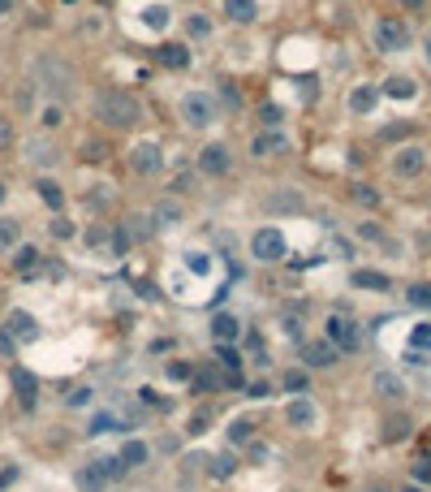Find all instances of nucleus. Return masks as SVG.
Wrapping results in <instances>:
<instances>
[{"mask_svg":"<svg viewBox=\"0 0 431 492\" xmlns=\"http://www.w3.org/2000/svg\"><path fill=\"white\" fill-rule=\"evenodd\" d=\"M160 61H164L168 69H186V65H190V48H182V43L173 48V43H168V48H160Z\"/></svg>","mask_w":431,"mask_h":492,"instance_id":"72a5a7b5","label":"nucleus"},{"mask_svg":"<svg viewBox=\"0 0 431 492\" xmlns=\"http://www.w3.org/2000/svg\"><path fill=\"white\" fill-rule=\"evenodd\" d=\"M108 246H112V259H125V255H130V233H125V225H117V229L108 233Z\"/></svg>","mask_w":431,"mask_h":492,"instance_id":"58836bf2","label":"nucleus"},{"mask_svg":"<svg viewBox=\"0 0 431 492\" xmlns=\"http://www.w3.org/2000/svg\"><path fill=\"white\" fill-rule=\"evenodd\" d=\"M17 246H22V229H17V220L0 216V255H5V251H17Z\"/></svg>","mask_w":431,"mask_h":492,"instance_id":"c756f323","label":"nucleus"},{"mask_svg":"<svg viewBox=\"0 0 431 492\" xmlns=\"http://www.w3.org/2000/svg\"><path fill=\"white\" fill-rule=\"evenodd\" d=\"M405 302L418 307V311H431V281H414L410 290H405Z\"/></svg>","mask_w":431,"mask_h":492,"instance_id":"2f4dec72","label":"nucleus"},{"mask_svg":"<svg viewBox=\"0 0 431 492\" xmlns=\"http://www.w3.org/2000/svg\"><path fill=\"white\" fill-rule=\"evenodd\" d=\"M177 117H182L186 129H207L216 117H220V104L212 91H186L177 99Z\"/></svg>","mask_w":431,"mask_h":492,"instance_id":"f03ea898","label":"nucleus"},{"mask_svg":"<svg viewBox=\"0 0 431 492\" xmlns=\"http://www.w3.org/2000/svg\"><path fill=\"white\" fill-rule=\"evenodd\" d=\"M164 376L190 384V380H194V363H186V358H168V363H164Z\"/></svg>","mask_w":431,"mask_h":492,"instance_id":"f704fd0d","label":"nucleus"},{"mask_svg":"<svg viewBox=\"0 0 431 492\" xmlns=\"http://www.w3.org/2000/svg\"><path fill=\"white\" fill-rule=\"evenodd\" d=\"M39 264H43L39 246H17V251H13V268H17L22 276H35V272H39Z\"/></svg>","mask_w":431,"mask_h":492,"instance_id":"393cba45","label":"nucleus"},{"mask_svg":"<svg viewBox=\"0 0 431 492\" xmlns=\"http://www.w3.org/2000/svg\"><path fill=\"white\" fill-rule=\"evenodd\" d=\"M371 393H375L379 402H401V398H405V380H401L397 372H375V376H371Z\"/></svg>","mask_w":431,"mask_h":492,"instance_id":"4468645a","label":"nucleus"},{"mask_svg":"<svg viewBox=\"0 0 431 492\" xmlns=\"http://www.w3.org/2000/svg\"><path fill=\"white\" fill-rule=\"evenodd\" d=\"M91 113L104 125H112V129H125V125H134L143 117V104L130 91H99L95 104H91Z\"/></svg>","mask_w":431,"mask_h":492,"instance_id":"f257e3e1","label":"nucleus"},{"mask_svg":"<svg viewBox=\"0 0 431 492\" xmlns=\"http://www.w3.org/2000/svg\"><path fill=\"white\" fill-rule=\"evenodd\" d=\"M207 428H212V406H198L190 414V423H186V436H203Z\"/></svg>","mask_w":431,"mask_h":492,"instance_id":"4c0bfd02","label":"nucleus"},{"mask_svg":"<svg viewBox=\"0 0 431 492\" xmlns=\"http://www.w3.org/2000/svg\"><path fill=\"white\" fill-rule=\"evenodd\" d=\"M0 324H5V332L13 337L17 346H31V342H39V320L31 316V311H22V307H13V311H9V316L0 320Z\"/></svg>","mask_w":431,"mask_h":492,"instance_id":"1a4fd4ad","label":"nucleus"},{"mask_svg":"<svg viewBox=\"0 0 431 492\" xmlns=\"http://www.w3.org/2000/svg\"><path fill=\"white\" fill-rule=\"evenodd\" d=\"M259 117H263V125H272V129H276V125L285 121V113L276 108V104H263V108H259Z\"/></svg>","mask_w":431,"mask_h":492,"instance_id":"a18cd8bd","label":"nucleus"},{"mask_svg":"<svg viewBox=\"0 0 431 492\" xmlns=\"http://www.w3.org/2000/svg\"><path fill=\"white\" fill-rule=\"evenodd\" d=\"M246 398H250V402L272 398V384H268V380H246Z\"/></svg>","mask_w":431,"mask_h":492,"instance_id":"a19ab883","label":"nucleus"},{"mask_svg":"<svg viewBox=\"0 0 431 492\" xmlns=\"http://www.w3.org/2000/svg\"><path fill=\"white\" fill-rule=\"evenodd\" d=\"M35 87H39V95H48V104H61L69 95V69L61 61H39Z\"/></svg>","mask_w":431,"mask_h":492,"instance_id":"39448f33","label":"nucleus"},{"mask_svg":"<svg viewBox=\"0 0 431 492\" xmlns=\"http://www.w3.org/2000/svg\"><path fill=\"white\" fill-rule=\"evenodd\" d=\"M0 13H9V0H0Z\"/></svg>","mask_w":431,"mask_h":492,"instance_id":"13d9d810","label":"nucleus"},{"mask_svg":"<svg viewBox=\"0 0 431 492\" xmlns=\"http://www.w3.org/2000/svg\"><path fill=\"white\" fill-rule=\"evenodd\" d=\"M27 160L48 169V164H57V147H52V143H39V139H31V143H27Z\"/></svg>","mask_w":431,"mask_h":492,"instance_id":"c85d7f7f","label":"nucleus"},{"mask_svg":"<svg viewBox=\"0 0 431 492\" xmlns=\"http://www.w3.org/2000/svg\"><path fill=\"white\" fill-rule=\"evenodd\" d=\"M405 436H410V423L405 419H388L384 423V440H405Z\"/></svg>","mask_w":431,"mask_h":492,"instance_id":"79ce46f5","label":"nucleus"},{"mask_svg":"<svg viewBox=\"0 0 431 492\" xmlns=\"http://www.w3.org/2000/svg\"><path fill=\"white\" fill-rule=\"evenodd\" d=\"M35 190H39V199L52 207V212H61V207H65V195H61V186H57L52 177H39V181H35Z\"/></svg>","mask_w":431,"mask_h":492,"instance_id":"cd10ccee","label":"nucleus"},{"mask_svg":"<svg viewBox=\"0 0 431 492\" xmlns=\"http://www.w3.org/2000/svg\"><path fill=\"white\" fill-rule=\"evenodd\" d=\"M151 220H156V229L182 225V203H177V199H160L156 207H151Z\"/></svg>","mask_w":431,"mask_h":492,"instance_id":"412c9836","label":"nucleus"},{"mask_svg":"<svg viewBox=\"0 0 431 492\" xmlns=\"http://www.w3.org/2000/svg\"><path fill=\"white\" fill-rule=\"evenodd\" d=\"M281 388H285V393H293V398H307L311 372H307V367H289V372H281Z\"/></svg>","mask_w":431,"mask_h":492,"instance_id":"5701e85b","label":"nucleus"},{"mask_svg":"<svg viewBox=\"0 0 431 492\" xmlns=\"http://www.w3.org/2000/svg\"><path fill=\"white\" fill-rule=\"evenodd\" d=\"M349 285H353V290L384 294V290H393V276H388V272H375V268H353V272H349Z\"/></svg>","mask_w":431,"mask_h":492,"instance_id":"dca6fc26","label":"nucleus"},{"mask_svg":"<svg viewBox=\"0 0 431 492\" xmlns=\"http://www.w3.org/2000/svg\"><path fill=\"white\" fill-rule=\"evenodd\" d=\"M427 52H431V31H427Z\"/></svg>","mask_w":431,"mask_h":492,"instance_id":"052dcab7","label":"nucleus"},{"mask_svg":"<svg viewBox=\"0 0 431 492\" xmlns=\"http://www.w3.org/2000/svg\"><path fill=\"white\" fill-rule=\"evenodd\" d=\"M224 17L229 22H238V26H246V22H255L259 17V0H224Z\"/></svg>","mask_w":431,"mask_h":492,"instance_id":"aec40b11","label":"nucleus"},{"mask_svg":"<svg viewBox=\"0 0 431 492\" xmlns=\"http://www.w3.org/2000/svg\"><path fill=\"white\" fill-rule=\"evenodd\" d=\"M0 354H5V358H13V354H17V342H13L5 328H0Z\"/></svg>","mask_w":431,"mask_h":492,"instance_id":"8fccbe9b","label":"nucleus"},{"mask_svg":"<svg viewBox=\"0 0 431 492\" xmlns=\"http://www.w3.org/2000/svg\"><path fill=\"white\" fill-rule=\"evenodd\" d=\"M198 173L203 177H224V173H229V147H224V143L198 147Z\"/></svg>","mask_w":431,"mask_h":492,"instance_id":"ddd939ff","label":"nucleus"},{"mask_svg":"<svg viewBox=\"0 0 431 492\" xmlns=\"http://www.w3.org/2000/svg\"><path fill=\"white\" fill-rule=\"evenodd\" d=\"M95 402V388L91 384H73L69 393H65V406H73V410H82V406H91Z\"/></svg>","mask_w":431,"mask_h":492,"instance_id":"e433bc0d","label":"nucleus"},{"mask_svg":"<svg viewBox=\"0 0 431 492\" xmlns=\"http://www.w3.org/2000/svg\"><path fill=\"white\" fill-rule=\"evenodd\" d=\"M405 492H427V488H418V484H410V488H405Z\"/></svg>","mask_w":431,"mask_h":492,"instance_id":"4d7b16f0","label":"nucleus"},{"mask_svg":"<svg viewBox=\"0 0 431 492\" xmlns=\"http://www.w3.org/2000/svg\"><path fill=\"white\" fill-rule=\"evenodd\" d=\"M117 458L125 462V471H138V466H147V462H151V445H147L143 436H130V440L121 445V454H117Z\"/></svg>","mask_w":431,"mask_h":492,"instance_id":"f3484780","label":"nucleus"},{"mask_svg":"<svg viewBox=\"0 0 431 492\" xmlns=\"http://www.w3.org/2000/svg\"><path fill=\"white\" fill-rule=\"evenodd\" d=\"M263 207H268V212H302L307 203H302L298 190H272V195L263 199Z\"/></svg>","mask_w":431,"mask_h":492,"instance_id":"4be33fe9","label":"nucleus"},{"mask_svg":"<svg viewBox=\"0 0 431 492\" xmlns=\"http://www.w3.org/2000/svg\"><path fill=\"white\" fill-rule=\"evenodd\" d=\"M427 169V147L423 143H405L393 151V173L397 177H418Z\"/></svg>","mask_w":431,"mask_h":492,"instance_id":"9d476101","label":"nucleus"},{"mask_svg":"<svg viewBox=\"0 0 431 492\" xmlns=\"http://www.w3.org/2000/svg\"><path fill=\"white\" fill-rule=\"evenodd\" d=\"M285 423H289L293 432H315V428H319V406H315L311 398H289Z\"/></svg>","mask_w":431,"mask_h":492,"instance_id":"9b49d317","label":"nucleus"},{"mask_svg":"<svg viewBox=\"0 0 431 492\" xmlns=\"http://www.w3.org/2000/svg\"><path fill=\"white\" fill-rule=\"evenodd\" d=\"M384 95H393V99H414V95H418V87H414V78L393 73V78H384Z\"/></svg>","mask_w":431,"mask_h":492,"instance_id":"bb28decb","label":"nucleus"},{"mask_svg":"<svg viewBox=\"0 0 431 492\" xmlns=\"http://www.w3.org/2000/svg\"><path fill=\"white\" fill-rule=\"evenodd\" d=\"M160 164H164V155H160V143H156V139H138V143L130 147V169H134L138 177L160 173Z\"/></svg>","mask_w":431,"mask_h":492,"instance_id":"0eeeda50","label":"nucleus"},{"mask_svg":"<svg viewBox=\"0 0 431 492\" xmlns=\"http://www.w3.org/2000/svg\"><path fill=\"white\" fill-rule=\"evenodd\" d=\"M43 125H61V104H48L43 108Z\"/></svg>","mask_w":431,"mask_h":492,"instance_id":"864d4df0","label":"nucleus"},{"mask_svg":"<svg viewBox=\"0 0 431 492\" xmlns=\"http://www.w3.org/2000/svg\"><path fill=\"white\" fill-rule=\"evenodd\" d=\"M233 471H238V454H233V449H229V454H220V458H212V462H207V475H212V479H229Z\"/></svg>","mask_w":431,"mask_h":492,"instance_id":"7c9ffc66","label":"nucleus"},{"mask_svg":"<svg viewBox=\"0 0 431 492\" xmlns=\"http://www.w3.org/2000/svg\"><path fill=\"white\" fill-rule=\"evenodd\" d=\"M207 332H212V346H238L246 328H242V320H238V316H229V311H216Z\"/></svg>","mask_w":431,"mask_h":492,"instance_id":"f8f14e48","label":"nucleus"},{"mask_svg":"<svg viewBox=\"0 0 431 492\" xmlns=\"http://www.w3.org/2000/svg\"><path fill=\"white\" fill-rule=\"evenodd\" d=\"M302 367L307 372H328V367H337L341 363V350L328 342V337H315V342H302Z\"/></svg>","mask_w":431,"mask_h":492,"instance_id":"423d86ee","label":"nucleus"},{"mask_svg":"<svg viewBox=\"0 0 431 492\" xmlns=\"http://www.w3.org/2000/svg\"><path fill=\"white\" fill-rule=\"evenodd\" d=\"M0 199H5V181H0Z\"/></svg>","mask_w":431,"mask_h":492,"instance_id":"680f3d73","label":"nucleus"},{"mask_svg":"<svg viewBox=\"0 0 431 492\" xmlns=\"http://www.w3.org/2000/svg\"><path fill=\"white\" fill-rule=\"evenodd\" d=\"M410 346L423 354V350H431V324H414V332H410Z\"/></svg>","mask_w":431,"mask_h":492,"instance_id":"ea45409f","label":"nucleus"},{"mask_svg":"<svg viewBox=\"0 0 431 492\" xmlns=\"http://www.w3.org/2000/svg\"><path fill=\"white\" fill-rule=\"evenodd\" d=\"M52 238H61V242H65V238H73V225L57 216V220H52Z\"/></svg>","mask_w":431,"mask_h":492,"instance_id":"09e8293b","label":"nucleus"},{"mask_svg":"<svg viewBox=\"0 0 431 492\" xmlns=\"http://www.w3.org/2000/svg\"><path fill=\"white\" fill-rule=\"evenodd\" d=\"M323 337L333 342L341 354H358L363 350V324L353 320V316H345V311H333V316L323 320Z\"/></svg>","mask_w":431,"mask_h":492,"instance_id":"7ed1b4c3","label":"nucleus"},{"mask_svg":"<svg viewBox=\"0 0 431 492\" xmlns=\"http://www.w3.org/2000/svg\"><path fill=\"white\" fill-rule=\"evenodd\" d=\"M250 255L259 259V264H281V259L289 255V242H285V233L276 229V225H263L250 233Z\"/></svg>","mask_w":431,"mask_h":492,"instance_id":"20e7f679","label":"nucleus"},{"mask_svg":"<svg viewBox=\"0 0 431 492\" xmlns=\"http://www.w3.org/2000/svg\"><path fill=\"white\" fill-rule=\"evenodd\" d=\"M375 48H379V52H401V48H410V26L397 22V17L375 22Z\"/></svg>","mask_w":431,"mask_h":492,"instance_id":"6e6552de","label":"nucleus"},{"mask_svg":"<svg viewBox=\"0 0 431 492\" xmlns=\"http://www.w3.org/2000/svg\"><path fill=\"white\" fill-rule=\"evenodd\" d=\"M375 99H379V91H375V87H358V91L349 95V108H353V113H371V108H375Z\"/></svg>","mask_w":431,"mask_h":492,"instance_id":"c9c22d12","label":"nucleus"},{"mask_svg":"<svg viewBox=\"0 0 431 492\" xmlns=\"http://www.w3.org/2000/svg\"><path fill=\"white\" fill-rule=\"evenodd\" d=\"M17 475H22L17 466H5V471H0V492H5V488H13V484H17Z\"/></svg>","mask_w":431,"mask_h":492,"instance_id":"3c124183","label":"nucleus"},{"mask_svg":"<svg viewBox=\"0 0 431 492\" xmlns=\"http://www.w3.org/2000/svg\"><path fill=\"white\" fill-rule=\"evenodd\" d=\"M250 440H255V419H246V414H238V419L229 423V445H233V449H246Z\"/></svg>","mask_w":431,"mask_h":492,"instance_id":"a878e982","label":"nucleus"},{"mask_svg":"<svg viewBox=\"0 0 431 492\" xmlns=\"http://www.w3.org/2000/svg\"><path fill=\"white\" fill-rule=\"evenodd\" d=\"M186 31H190V35H207V31H212V22L203 17V13H194V17H186Z\"/></svg>","mask_w":431,"mask_h":492,"instance_id":"49530a36","label":"nucleus"},{"mask_svg":"<svg viewBox=\"0 0 431 492\" xmlns=\"http://www.w3.org/2000/svg\"><path fill=\"white\" fill-rule=\"evenodd\" d=\"M91 462L99 466V475H104V479H108L112 488H117V484H121L125 475H130V471H125V462H121L117 454H99V458H91Z\"/></svg>","mask_w":431,"mask_h":492,"instance_id":"b1692460","label":"nucleus"},{"mask_svg":"<svg viewBox=\"0 0 431 492\" xmlns=\"http://www.w3.org/2000/svg\"><path fill=\"white\" fill-rule=\"evenodd\" d=\"M147 26H151V31H164V26H168L164 5H151V9H147Z\"/></svg>","mask_w":431,"mask_h":492,"instance_id":"c03bdc74","label":"nucleus"},{"mask_svg":"<svg viewBox=\"0 0 431 492\" xmlns=\"http://www.w3.org/2000/svg\"><path fill=\"white\" fill-rule=\"evenodd\" d=\"M13 388H17V398H22V406H31L35 402V393H39V384L22 372V367H13Z\"/></svg>","mask_w":431,"mask_h":492,"instance_id":"473e14b6","label":"nucleus"},{"mask_svg":"<svg viewBox=\"0 0 431 492\" xmlns=\"http://www.w3.org/2000/svg\"><path fill=\"white\" fill-rule=\"evenodd\" d=\"M397 5H405V9H423V0H397Z\"/></svg>","mask_w":431,"mask_h":492,"instance_id":"6e6d98bb","label":"nucleus"},{"mask_svg":"<svg viewBox=\"0 0 431 492\" xmlns=\"http://www.w3.org/2000/svg\"><path fill=\"white\" fill-rule=\"evenodd\" d=\"M353 199H358V203H367V207H375V203H379V195H375L371 186H353Z\"/></svg>","mask_w":431,"mask_h":492,"instance_id":"de8ad7c7","label":"nucleus"},{"mask_svg":"<svg viewBox=\"0 0 431 492\" xmlns=\"http://www.w3.org/2000/svg\"><path fill=\"white\" fill-rule=\"evenodd\" d=\"M73 488H78V492H108L112 484L99 475L95 462H78V466H73Z\"/></svg>","mask_w":431,"mask_h":492,"instance_id":"2eb2a0df","label":"nucleus"},{"mask_svg":"<svg viewBox=\"0 0 431 492\" xmlns=\"http://www.w3.org/2000/svg\"><path fill=\"white\" fill-rule=\"evenodd\" d=\"M414 484L418 488H431V458H418L414 462Z\"/></svg>","mask_w":431,"mask_h":492,"instance_id":"37998d69","label":"nucleus"},{"mask_svg":"<svg viewBox=\"0 0 431 492\" xmlns=\"http://www.w3.org/2000/svg\"><path fill=\"white\" fill-rule=\"evenodd\" d=\"M250 151H255L259 160H268V155H281V151H289V139L281 134V129H268V134H255Z\"/></svg>","mask_w":431,"mask_h":492,"instance_id":"a211bd4d","label":"nucleus"},{"mask_svg":"<svg viewBox=\"0 0 431 492\" xmlns=\"http://www.w3.org/2000/svg\"><path fill=\"white\" fill-rule=\"evenodd\" d=\"M108 492H130V488H108Z\"/></svg>","mask_w":431,"mask_h":492,"instance_id":"bf43d9fd","label":"nucleus"},{"mask_svg":"<svg viewBox=\"0 0 431 492\" xmlns=\"http://www.w3.org/2000/svg\"><path fill=\"white\" fill-rule=\"evenodd\" d=\"M125 233H130V242L138 238V242H147V238H156V220H151V212H130L125 216Z\"/></svg>","mask_w":431,"mask_h":492,"instance_id":"6ab92c4d","label":"nucleus"},{"mask_svg":"<svg viewBox=\"0 0 431 492\" xmlns=\"http://www.w3.org/2000/svg\"><path fill=\"white\" fill-rule=\"evenodd\" d=\"M177 190H182V195H186V190H194V177H190V173H182V177H173V195H177Z\"/></svg>","mask_w":431,"mask_h":492,"instance_id":"5fc2aeb1","label":"nucleus"},{"mask_svg":"<svg viewBox=\"0 0 431 492\" xmlns=\"http://www.w3.org/2000/svg\"><path fill=\"white\" fill-rule=\"evenodd\" d=\"M13 143V125H9V117H0V151H5Z\"/></svg>","mask_w":431,"mask_h":492,"instance_id":"603ef678","label":"nucleus"}]
</instances>
